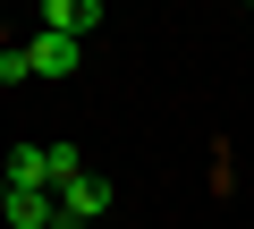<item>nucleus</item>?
<instances>
[{"label": "nucleus", "instance_id": "obj_1", "mask_svg": "<svg viewBox=\"0 0 254 229\" xmlns=\"http://www.w3.org/2000/svg\"><path fill=\"white\" fill-rule=\"evenodd\" d=\"M26 60H34V76H68V68H76V34H51V26H43V34L26 43Z\"/></svg>", "mask_w": 254, "mask_h": 229}, {"label": "nucleus", "instance_id": "obj_2", "mask_svg": "<svg viewBox=\"0 0 254 229\" xmlns=\"http://www.w3.org/2000/svg\"><path fill=\"white\" fill-rule=\"evenodd\" d=\"M0 212H9L17 229H51V187H9V195H0Z\"/></svg>", "mask_w": 254, "mask_h": 229}, {"label": "nucleus", "instance_id": "obj_3", "mask_svg": "<svg viewBox=\"0 0 254 229\" xmlns=\"http://www.w3.org/2000/svg\"><path fill=\"white\" fill-rule=\"evenodd\" d=\"M93 17H102V0H43V26H51V34H76V43H85Z\"/></svg>", "mask_w": 254, "mask_h": 229}, {"label": "nucleus", "instance_id": "obj_4", "mask_svg": "<svg viewBox=\"0 0 254 229\" xmlns=\"http://www.w3.org/2000/svg\"><path fill=\"white\" fill-rule=\"evenodd\" d=\"M9 187H51V170H43V145H17V153H9Z\"/></svg>", "mask_w": 254, "mask_h": 229}, {"label": "nucleus", "instance_id": "obj_5", "mask_svg": "<svg viewBox=\"0 0 254 229\" xmlns=\"http://www.w3.org/2000/svg\"><path fill=\"white\" fill-rule=\"evenodd\" d=\"M43 170H51V195H60L68 178H85V161H76V145H43Z\"/></svg>", "mask_w": 254, "mask_h": 229}, {"label": "nucleus", "instance_id": "obj_6", "mask_svg": "<svg viewBox=\"0 0 254 229\" xmlns=\"http://www.w3.org/2000/svg\"><path fill=\"white\" fill-rule=\"evenodd\" d=\"M34 76V60H26V43H0V85H26Z\"/></svg>", "mask_w": 254, "mask_h": 229}]
</instances>
